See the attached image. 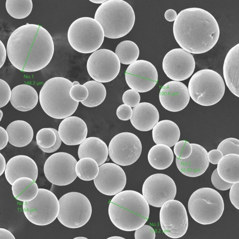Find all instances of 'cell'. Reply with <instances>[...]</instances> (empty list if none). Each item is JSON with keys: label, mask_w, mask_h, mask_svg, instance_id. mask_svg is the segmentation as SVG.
I'll return each mask as SVG.
<instances>
[{"label": "cell", "mask_w": 239, "mask_h": 239, "mask_svg": "<svg viewBox=\"0 0 239 239\" xmlns=\"http://www.w3.org/2000/svg\"><path fill=\"white\" fill-rule=\"evenodd\" d=\"M0 108L5 106L11 97V91L8 83L3 80L0 79Z\"/></svg>", "instance_id": "obj_42"}, {"label": "cell", "mask_w": 239, "mask_h": 239, "mask_svg": "<svg viewBox=\"0 0 239 239\" xmlns=\"http://www.w3.org/2000/svg\"><path fill=\"white\" fill-rule=\"evenodd\" d=\"M212 183L214 187L221 191L227 190L230 189L232 183L227 182L222 179L218 175L217 168L212 172L211 177Z\"/></svg>", "instance_id": "obj_43"}, {"label": "cell", "mask_w": 239, "mask_h": 239, "mask_svg": "<svg viewBox=\"0 0 239 239\" xmlns=\"http://www.w3.org/2000/svg\"><path fill=\"white\" fill-rule=\"evenodd\" d=\"M6 130L8 135L9 142L18 147H23L29 144L33 136L31 126L23 120H17L11 122Z\"/></svg>", "instance_id": "obj_28"}, {"label": "cell", "mask_w": 239, "mask_h": 239, "mask_svg": "<svg viewBox=\"0 0 239 239\" xmlns=\"http://www.w3.org/2000/svg\"><path fill=\"white\" fill-rule=\"evenodd\" d=\"M78 84H79V83L78 81H74L72 82V86Z\"/></svg>", "instance_id": "obj_54"}, {"label": "cell", "mask_w": 239, "mask_h": 239, "mask_svg": "<svg viewBox=\"0 0 239 239\" xmlns=\"http://www.w3.org/2000/svg\"><path fill=\"white\" fill-rule=\"evenodd\" d=\"M6 57V51L5 47L0 40V67L1 68L5 62Z\"/></svg>", "instance_id": "obj_50"}, {"label": "cell", "mask_w": 239, "mask_h": 239, "mask_svg": "<svg viewBox=\"0 0 239 239\" xmlns=\"http://www.w3.org/2000/svg\"><path fill=\"white\" fill-rule=\"evenodd\" d=\"M107 239H125V238L117 236H114L110 237L109 238H107Z\"/></svg>", "instance_id": "obj_53"}, {"label": "cell", "mask_w": 239, "mask_h": 239, "mask_svg": "<svg viewBox=\"0 0 239 239\" xmlns=\"http://www.w3.org/2000/svg\"><path fill=\"white\" fill-rule=\"evenodd\" d=\"M177 14L175 10L172 9L167 10L165 12L164 16L166 19L169 22L174 21L177 17Z\"/></svg>", "instance_id": "obj_48"}, {"label": "cell", "mask_w": 239, "mask_h": 239, "mask_svg": "<svg viewBox=\"0 0 239 239\" xmlns=\"http://www.w3.org/2000/svg\"><path fill=\"white\" fill-rule=\"evenodd\" d=\"M6 8L9 14L18 19L24 18L31 13L33 8L31 0H7Z\"/></svg>", "instance_id": "obj_36"}, {"label": "cell", "mask_w": 239, "mask_h": 239, "mask_svg": "<svg viewBox=\"0 0 239 239\" xmlns=\"http://www.w3.org/2000/svg\"><path fill=\"white\" fill-rule=\"evenodd\" d=\"M74 239H87V238L84 237H77L75 238Z\"/></svg>", "instance_id": "obj_55"}, {"label": "cell", "mask_w": 239, "mask_h": 239, "mask_svg": "<svg viewBox=\"0 0 239 239\" xmlns=\"http://www.w3.org/2000/svg\"><path fill=\"white\" fill-rule=\"evenodd\" d=\"M90 1H91V2H93V3H94L102 4L103 3H104V2H105V1H107V0H90Z\"/></svg>", "instance_id": "obj_52"}, {"label": "cell", "mask_w": 239, "mask_h": 239, "mask_svg": "<svg viewBox=\"0 0 239 239\" xmlns=\"http://www.w3.org/2000/svg\"><path fill=\"white\" fill-rule=\"evenodd\" d=\"M173 32L180 46L194 54L205 53L216 44L220 28L214 16L208 11L191 7L180 12L174 21Z\"/></svg>", "instance_id": "obj_2"}, {"label": "cell", "mask_w": 239, "mask_h": 239, "mask_svg": "<svg viewBox=\"0 0 239 239\" xmlns=\"http://www.w3.org/2000/svg\"><path fill=\"white\" fill-rule=\"evenodd\" d=\"M79 159L75 166L77 176L85 181H90L94 179L99 172V167L96 162L89 157H84Z\"/></svg>", "instance_id": "obj_35"}, {"label": "cell", "mask_w": 239, "mask_h": 239, "mask_svg": "<svg viewBox=\"0 0 239 239\" xmlns=\"http://www.w3.org/2000/svg\"><path fill=\"white\" fill-rule=\"evenodd\" d=\"M229 195L230 200L233 205L239 209V182L232 184L230 188Z\"/></svg>", "instance_id": "obj_45"}, {"label": "cell", "mask_w": 239, "mask_h": 239, "mask_svg": "<svg viewBox=\"0 0 239 239\" xmlns=\"http://www.w3.org/2000/svg\"><path fill=\"white\" fill-rule=\"evenodd\" d=\"M59 205L56 195L48 189H39L38 194L33 200L24 202L23 209L26 218L33 224L45 226L57 217Z\"/></svg>", "instance_id": "obj_10"}, {"label": "cell", "mask_w": 239, "mask_h": 239, "mask_svg": "<svg viewBox=\"0 0 239 239\" xmlns=\"http://www.w3.org/2000/svg\"><path fill=\"white\" fill-rule=\"evenodd\" d=\"M6 166L5 159L1 153H0V176L3 174L5 171Z\"/></svg>", "instance_id": "obj_51"}, {"label": "cell", "mask_w": 239, "mask_h": 239, "mask_svg": "<svg viewBox=\"0 0 239 239\" xmlns=\"http://www.w3.org/2000/svg\"><path fill=\"white\" fill-rule=\"evenodd\" d=\"M12 190L14 197L17 200L24 202L35 198L38 194L39 189L33 179L24 177L19 178L13 182Z\"/></svg>", "instance_id": "obj_31"}, {"label": "cell", "mask_w": 239, "mask_h": 239, "mask_svg": "<svg viewBox=\"0 0 239 239\" xmlns=\"http://www.w3.org/2000/svg\"><path fill=\"white\" fill-rule=\"evenodd\" d=\"M188 206L193 219L204 225L216 222L224 210L221 195L216 190L208 187L200 188L194 191L189 198Z\"/></svg>", "instance_id": "obj_7"}, {"label": "cell", "mask_w": 239, "mask_h": 239, "mask_svg": "<svg viewBox=\"0 0 239 239\" xmlns=\"http://www.w3.org/2000/svg\"><path fill=\"white\" fill-rule=\"evenodd\" d=\"M72 84L68 79L60 77L52 78L44 83L39 92V100L42 109L48 115L63 119L75 112L79 102L70 96Z\"/></svg>", "instance_id": "obj_4"}, {"label": "cell", "mask_w": 239, "mask_h": 239, "mask_svg": "<svg viewBox=\"0 0 239 239\" xmlns=\"http://www.w3.org/2000/svg\"><path fill=\"white\" fill-rule=\"evenodd\" d=\"M15 239L13 234L8 230L3 228H0V239Z\"/></svg>", "instance_id": "obj_49"}, {"label": "cell", "mask_w": 239, "mask_h": 239, "mask_svg": "<svg viewBox=\"0 0 239 239\" xmlns=\"http://www.w3.org/2000/svg\"><path fill=\"white\" fill-rule=\"evenodd\" d=\"M217 164V172L222 179L232 184L239 182V155H224Z\"/></svg>", "instance_id": "obj_29"}, {"label": "cell", "mask_w": 239, "mask_h": 239, "mask_svg": "<svg viewBox=\"0 0 239 239\" xmlns=\"http://www.w3.org/2000/svg\"><path fill=\"white\" fill-rule=\"evenodd\" d=\"M160 220L163 231L170 238H180L187 232L188 226L187 212L179 201L172 200L166 202L160 209Z\"/></svg>", "instance_id": "obj_13"}, {"label": "cell", "mask_w": 239, "mask_h": 239, "mask_svg": "<svg viewBox=\"0 0 239 239\" xmlns=\"http://www.w3.org/2000/svg\"><path fill=\"white\" fill-rule=\"evenodd\" d=\"M141 141L135 134L124 132L114 136L108 145L109 157L116 164L123 166L131 165L138 159L141 154Z\"/></svg>", "instance_id": "obj_12"}, {"label": "cell", "mask_w": 239, "mask_h": 239, "mask_svg": "<svg viewBox=\"0 0 239 239\" xmlns=\"http://www.w3.org/2000/svg\"><path fill=\"white\" fill-rule=\"evenodd\" d=\"M190 96L197 104L209 106L219 102L223 97L225 85L221 76L209 69L200 70L191 78L188 84Z\"/></svg>", "instance_id": "obj_6"}, {"label": "cell", "mask_w": 239, "mask_h": 239, "mask_svg": "<svg viewBox=\"0 0 239 239\" xmlns=\"http://www.w3.org/2000/svg\"><path fill=\"white\" fill-rule=\"evenodd\" d=\"M192 146L189 142L182 140L178 141L174 145V153L177 158L184 159L189 157L192 153Z\"/></svg>", "instance_id": "obj_38"}, {"label": "cell", "mask_w": 239, "mask_h": 239, "mask_svg": "<svg viewBox=\"0 0 239 239\" xmlns=\"http://www.w3.org/2000/svg\"><path fill=\"white\" fill-rule=\"evenodd\" d=\"M77 162L76 159L69 153L62 152L54 153L45 163L44 171L45 177L56 185L69 184L77 177L75 171Z\"/></svg>", "instance_id": "obj_11"}, {"label": "cell", "mask_w": 239, "mask_h": 239, "mask_svg": "<svg viewBox=\"0 0 239 239\" xmlns=\"http://www.w3.org/2000/svg\"><path fill=\"white\" fill-rule=\"evenodd\" d=\"M38 93L31 86L21 84L14 87L11 91L10 102L17 110L23 112L30 111L37 105Z\"/></svg>", "instance_id": "obj_25"}, {"label": "cell", "mask_w": 239, "mask_h": 239, "mask_svg": "<svg viewBox=\"0 0 239 239\" xmlns=\"http://www.w3.org/2000/svg\"><path fill=\"white\" fill-rule=\"evenodd\" d=\"M192 152L188 158L181 159L176 158L177 166L184 175L196 177L203 174L208 168L209 163L206 150L201 145L196 143H191Z\"/></svg>", "instance_id": "obj_20"}, {"label": "cell", "mask_w": 239, "mask_h": 239, "mask_svg": "<svg viewBox=\"0 0 239 239\" xmlns=\"http://www.w3.org/2000/svg\"><path fill=\"white\" fill-rule=\"evenodd\" d=\"M58 131L64 143L68 145H74L80 144L86 139L88 128L82 119L76 116H70L61 122Z\"/></svg>", "instance_id": "obj_22"}, {"label": "cell", "mask_w": 239, "mask_h": 239, "mask_svg": "<svg viewBox=\"0 0 239 239\" xmlns=\"http://www.w3.org/2000/svg\"><path fill=\"white\" fill-rule=\"evenodd\" d=\"M112 223L120 229L132 231L145 224L149 216V204L140 193L127 190L117 194L110 202L108 209Z\"/></svg>", "instance_id": "obj_3"}, {"label": "cell", "mask_w": 239, "mask_h": 239, "mask_svg": "<svg viewBox=\"0 0 239 239\" xmlns=\"http://www.w3.org/2000/svg\"><path fill=\"white\" fill-rule=\"evenodd\" d=\"M87 89L88 96L81 103L88 107H94L101 104L106 96L105 88L101 83L95 80L87 82L83 85Z\"/></svg>", "instance_id": "obj_33"}, {"label": "cell", "mask_w": 239, "mask_h": 239, "mask_svg": "<svg viewBox=\"0 0 239 239\" xmlns=\"http://www.w3.org/2000/svg\"><path fill=\"white\" fill-rule=\"evenodd\" d=\"M239 44L228 52L223 65V74L226 85L230 91L239 97Z\"/></svg>", "instance_id": "obj_24"}, {"label": "cell", "mask_w": 239, "mask_h": 239, "mask_svg": "<svg viewBox=\"0 0 239 239\" xmlns=\"http://www.w3.org/2000/svg\"><path fill=\"white\" fill-rule=\"evenodd\" d=\"M78 154L79 159L89 157L95 160L99 166L106 161L108 154V146L102 140L96 137H90L79 146Z\"/></svg>", "instance_id": "obj_26"}, {"label": "cell", "mask_w": 239, "mask_h": 239, "mask_svg": "<svg viewBox=\"0 0 239 239\" xmlns=\"http://www.w3.org/2000/svg\"><path fill=\"white\" fill-rule=\"evenodd\" d=\"M94 181L99 191L106 195L113 196L123 189L126 178L124 171L119 165L107 163L99 166L98 174Z\"/></svg>", "instance_id": "obj_18"}, {"label": "cell", "mask_w": 239, "mask_h": 239, "mask_svg": "<svg viewBox=\"0 0 239 239\" xmlns=\"http://www.w3.org/2000/svg\"><path fill=\"white\" fill-rule=\"evenodd\" d=\"M6 50L9 60L15 67L22 71L32 72L48 64L53 54L54 45L45 29L27 23L12 33Z\"/></svg>", "instance_id": "obj_1"}, {"label": "cell", "mask_w": 239, "mask_h": 239, "mask_svg": "<svg viewBox=\"0 0 239 239\" xmlns=\"http://www.w3.org/2000/svg\"><path fill=\"white\" fill-rule=\"evenodd\" d=\"M142 191L149 205L161 207L166 202L174 199L177 188L171 177L165 174L158 173L152 174L146 179Z\"/></svg>", "instance_id": "obj_15"}, {"label": "cell", "mask_w": 239, "mask_h": 239, "mask_svg": "<svg viewBox=\"0 0 239 239\" xmlns=\"http://www.w3.org/2000/svg\"><path fill=\"white\" fill-rule=\"evenodd\" d=\"M0 150L4 148L7 145L9 140L8 135L6 130L0 127Z\"/></svg>", "instance_id": "obj_47"}, {"label": "cell", "mask_w": 239, "mask_h": 239, "mask_svg": "<svg viewBox=\"0 0 239 239\" xmlns=\"http://www.w3.org/2000/svg\"><path fill=\"white\" fill-rule=\"evenodd\" d=\"M116 114L120 120L127 121L131 118L132 114V109L130 106L125 104H122L117 108Z\"/></svg>", "instance_id": "obj_44"}, {"label": "cell", "mask_w": 239, "mask_h": 239, "mask_svg": "<svg viewBox=\"0 0 239 239\" xmlns=\"http://www.w3.org/2000/svg\"><path fill=\"white\" fill-rule=\"evenodd\" d=\"M195 62L192 55L182 48L173 49L165 56L163 61V70L170 79L176 81L186 79L193 74Z\"/></svg>", "instance_id": "obj_16"}, {"label": "cell", "mask_w": 239, "mask_h": 239, "mask_svg": "<svg viewBox=\"0 0 239 239\" xmlns=\"http://www.w3.org/2000/svg\"><path fill=\"white\" fill-rule=\"evenodd\" d=\"M3 112L1 110H0V120H1V119L3 117Z\"/></svg>", "instance_id": "obj_56"}, {"label": "cell", "mask_w": 239, "mask_h": 239, "mask_svg": "<svg viewBox=\"0 0 239 239\" xmlns=\"http://www.w3.org/2000/svg\"><path fill=\"white\" fill-rule=\"evenodd\" d=\"M217 149L222 152L223 156L229 154L239 155V140L233 137L226 138L219 143Z\"/></svg>", "instance_id": "obj_37"}, {"label": "cell", "mask_w": 239, "mask_h": 239, "mask_svg": "<svg viewBox=\"0 0 239 239\" xmlns=\"http://www.w3.org/2000/svg\"><path fill=\"white\" fill-rule=\"evenodd\" d=\"M36 142L39 148L43 152L51 153L60 147L62 140L58 131L52 128H44L40 130L36 135Z\"/></svg>", "instance_id": "obj_32"}, {"label": "cell", "mask_w": 239, "mask_h": 239, "mask_svg": "<svg viewBox=\"0 0 239 239\" xmlns=\"http://www.w3.org/2000/svg\"><path fill=\"white\" fill-rule=\"evenodd\" d=\"M70 96L74 101L82 102L85 100L88 96V91L83 85H76L72 86L69 92Z\"/></svg>", "instance_id": "obj_39"}, {"label": "cell", "mask_w": 239, "mask_h": 239, "mask_svg": "<svg viewBox=\"0 0 239 239\" xmlns=\"http://www.w3.org/2000/svg\"><path fill=\"white\" fill-rule=\"evenodd\" d=\"M94 19L102 26L104 36L118 39L128 34L135 22L134 10L128 3L122 0H109L97 9Z\"/></svg>", "instance_id": "obj_5"}, {"label": "cell", "mask_w": 239, "mask_h": 239, "mask_svg": "<svg viewBox=\"0 0 239 239\" xmlns=\"http://www.w3.org/2000/svg\"><path fill=\"white\" fill-rule=\"evenodd\" d=\"M135 239H154L155 232L154 229L150 226L144 225L135 230L134 233Z\"/></svg>", "instance_id": "obj_41"}, {"label": "cell", "mask_w": 239, "mask_h": 239, "mask_svg": "<svg viewBox=\"0 0 239 239\" xmlns=\"http://www.w3.org/2000/svg\"><path fill=\"white\" fill-rule=\"evenodd\" d=\"M159 119V112L154 106L149 103L142 102L132 109L130 121L137 129L148 131L153 128Z\"/></svg>", "instance_id": "obj_23"}, {"label": "cell", "mask_w": 239, "mask_h": 239, "mask_svg": "<svg viewBox=\"0 0 239 239\" xmlns=\"http://www.w3.org/2000/svg\"><path fill=\"white\" fill-rule=\"evenodd\" d=\"M38 174V167L34 161L24 155H17L10 159L5 171L6 178L12 185L16 180L22 177H29L36 181Z\"/></svg>", "instance_id": "obj_21"}, {"label": "cell", "mask_w": 239, "mask_h": 239, "mask_svg": "<svg viewBox=\"0 0 239 239\" xmlns=\"http://www.w3.org/2000/svg\"><path fill=\"white\" fill-rule=\"evenodd\" d=\"M148 161L154 168L163 170L168 167L172 163L174 154L168 146L162 144H157L149 150L148 155Z\"/></svg>", "instance_id": "obj_30"}, {"label": "cell", "mask_w": 239, "mask_h": 239, "mask_svg": "<svg viewBox=\"0 0 239 239\" xmlns=\"http://www.w3.org/2000/svg\"><path fill=\"white\" fill-rule=\"evenodd\" d=\"M139 50L134 42L125 40L119 43L117 46L115 53L121 63L129 65L135 61L139 55Z\"/></svg>", "instance_id": "obj_34"}, {"label": "cell", "mask_w": 239, "mask_h": 239, "mask_svg": "<svg viewBox=\"0 0 239 239\" xmlns=\"http://www.w3.org/2000/svg\"><path fill=\"white\" fill-rule=\"evenodd\" d=\"M67 36L72 47L84 53L96 50L102 44L105 36L99 22L88 17L80 18L73 22L69 27Z\"/></svg>", "instance_id": "obj_8"}, {"label": "cell", "mask_w": 239, "mask_h": 239, "mask_svg": "<svg viewBox=\"0 0 239 239\" xmlns=\"http://www.w3.org/2000/svg\"><path fill=\"white\" fill-rule=\"evenodd\" d=\"M152 135L156 144H164L170 147L178 141L180 131L175 122L170 120H164L158 122L154 126Z\"/></svg>", "instance_id": "obj_27"}, {"label": "cell", "mask_w": 239, "mask_h": 239, "mask_svg": "<svg viewBox=\"0 0 239 239\" xmlns=\"http://www.w3.org/2000/svg\"><path fill=\"white\" fill-rule=\"evenodd\" d=\"M59 209L57 218L65 226L78 228L86 224L92 213V207L88 199L76 192L68 193L59 200Z\"/></svg>", "instance_id": "obj_9"}, {"label": "cell", "mask_w": 239, "mask_h": 239, "mask_svg": "<svg viewBox=\"0 0 239 239\" xmlns=\"http://www.w3.org/2000/svg\"><path fill=\"white\" fill-rule=\"evenodd\" d=\"M125 76L129 87L141 93L152 89L157 83L158 78L155 66L144 60H137L130 64L126 71Z\"/></svg>", "instance_id": "obj_17"}, {"label": "cell", "mask_w": 239, "mask_h": 239, "mask_svg": "<svg viewBox=\"0 0 239 239\" xmlns=\"http://www.w3.org/2000/svg\"><path fill=\"white\" fill-rule=\"evenodd\" d=\"M159 97L164 108L174 112L184 109L190 99L187 87L183 83L176 81H170L165 84L160 90Z\"/></svg>", "instance_id": "obj_19"}, {"label": "cell", "mask_w": 239, "mask_h": 239, "mask_svg": "<svg viewBox=\"0 0 239 239\" xmlns=\"http://www.w3.org/2000/svg\"><path fill=\"white\" fill-rule=\"evenodd\" d=\"M223 156L222 152L217 149H214L207 153V157L209 162L213 164H217Z\"/></svg>", "instance_id": "obj_46"}, {"label": "cell", "mask_w": 239, "mask_h": 239, "mask_svg": "<svg viewBox=\"0 0 239 239\" xmlns=\"http://www.w3.org/2000/svg\"><path fill=\"white\" fill-rule=\"evenodd\" d=\"M122 99L125 104L130 106L131 107H134L139 103L140 97L137 91L132 89H129L124 93Z\"/></svg>", "instance_id": "obj_40"}, {"label": "cell", "mask_w": 239, "mask_h": 239, "mask_svg": "<svg viewBox=\"0 0 239 239\" xmlns=\"http://www.w3.org/2000/svg\"><path fill=\"white\" fill-rule=\"evenodd\" d=\"M119 59L114 52L105 49L97 50L89 57L87 68L90 76L100 82H107L114 79L120 68Z\"/></svg>", "instance_id": "obj_14"}]
</instances>
